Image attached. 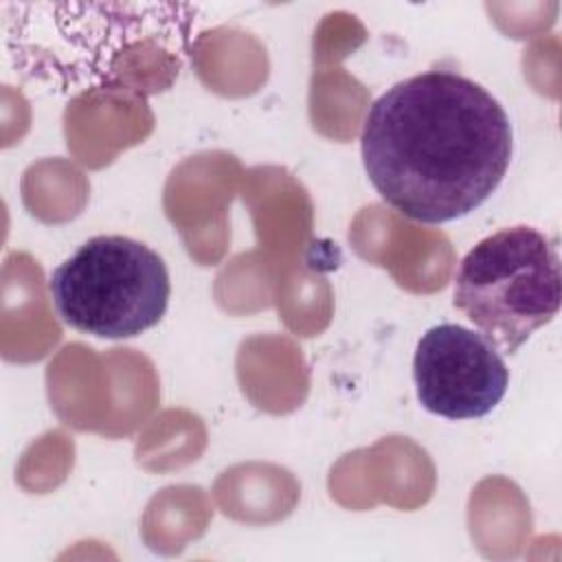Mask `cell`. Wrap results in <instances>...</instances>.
I'll list each match as a JSON object with an SVG mask.
<instances>
[{
	"label": "cell",
	"instance_id": "cell-5",
	"mask_svg": "<svg viewBox=\"0 0 562 562\" xmlns=\"http://www.w3.org/2000/svg\"><path fill=\"white\" fill-rule=\"evenodd\" d=\"M419 404L446 419H479L507 393L509 369L501 351L474 329L441 323L419 338L413 358Z\"/></svg>",
	"mask_w": 562,
	"mask_h": 562
},
{
	"label": "cell",
	"instance_id": "cell-4",
	"mask_svg": "<svg viewBox=\"0 0 562 562\" xmlns=\"http://www.w3.org/2000/svg\"><path fill=\"white\" fill-rule=\"evenodd\" d=\"M57 316L97 338H134L167 312L171 283L162 257L125 235L83 241L48 279Z\"/></svg>",
	"mask_w": 562,
	"mask_h": 562
},
{
	"label": "cell",
	"instance_id": "cell-2",
	"mask_svg": "<svg viewBox=\"0 0 562 562\" xmlns=\"http://www.w3.org/2000/svg\"><path fill=\"white\" fill-rule=\"evenodd\" d=\"M200 18L178 2H18L4 7V33L24 81L72 94L119 83L136 53L182 61Z\"/></svg>",
	"mask_w": 562,
	"mask_h": 562
},
{
	"label": "cell",
	"instance_id": "cell-1",
	"mask_svg": "<svg viewBox=\"0 0 562 562\" xmlns=\"http://www.w3.org/2000/svg\"><path fill=\"white\" fill-rule=\"evenodd\" d=\"M514 149L503 105L454 70L397 81L367 110L360 154L369 182L404 217L446 224L503 182Z\"/></svg>",
	"mask_w": 562,
	"mask_h": 562
},
{
	"label": "cell",
	"instance_id": "cell-3",
	"mask_svg": "<svg viewBox=\"0 0 562 562\" xmlns=\"http://www.w3.org/2000/svg\"><path fill=\"white\" fill-rule=\"evenodd\" d=\"M562 301L558 241L518 224L483 237L461 259L452 303L503 353L551 323Z\"/></svg>",
	"mask_w": 562,
	"mask_h": 562
}]
</instances>
